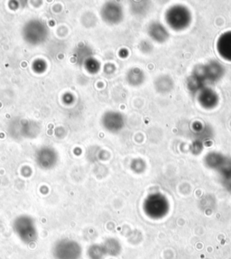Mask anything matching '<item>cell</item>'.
Wrapping results in <instances>:
<instances>
[{
    "mask_svg": "<svg viewBox=\"0 0 231 259\" xmlns=\"http://www.w3.org/2000/svg\"><path fill=\"white\" fill-rule=\"evenodd\" d=\"M15 233L24 244L31 245L38 238L37 228L33 218L27 215L17 217L13 223Z\"/></svg>",
    "mask_w": 231,
    "mask_h": 259,
    "instance_id": "obj_1",
    "label": "cell"
},
{
    "mask_svg": "<svg viewBox=\"0 0 231 259\" xmlns=\"http://www.w3.org/2000/svg\"><path fill=\"white\" fill-rule=\"evenodd\" d=\"M82 254L81 245L69 238L56 242L52 247V255L55 259H81Z\"/></svg>",
    "mask_w": 231,
    "mask_h": 259,
    "instance_id": "obj_2",
    "label": "cell"
},
{
    "mask_svg": "<svg viewBox=\"0 0 231 259\" xmlns=\"http://www.w3.org/2000/svg\"><path fill=\"white\" fill-rule=\"evenodd\" d=\"M47 26L37 19L27 22L23 28V36L26 42L30 45H40L43 43L48 37Z\"/></svg>",
    "mask_w": 231,
    "mask_h": 259,
    "instance_id": "obj_3",
    "label": "cell"
},
{
    "mask_svg": "<svg viewBox=\"0 0 231 259\" xmlns=\"http://www.w3.org/2000/svg\"><path fill=\"white\" fill-rule=\"evenodd\" d=\"M35 161L40 168L43 169H51L57 164L58 154L52 148H41L36 152Z\"/></svg>",
    "mask_w": 231,
    "mask_h": 259,
    "instance_id": "obj_4",
    "label": "cell"
},
{
    "mask_svg": "<svg viewBox=\"0 0 231 259\" xmlns=\"http://www.w3.org/2000/svg\"><path fill=\"white\" fill-rule=\"evenodd\" d=\"M101 17L107 24L116 25L122 20L123 10L121 6L116 2H108L102 7Z\"/></svg>",
    "mask_w": 231,
    "mask_h": 259,
    "instance_id": "obj_5",
    "label": "cell"
},
{
    "mask_svg": "<svg viewBox=\"0 0 231 259\" xmlns=\"http://www.w3.org/2000/svg\"><path fill=\"white\" fill-rule=\"evenodd\" d=\"M101 122L103 127L109 133H118L124 127V117L120 112L109 111L103 114Z\"/></svg>",
    "mask_w": 231,
    "mask_h": 259,
    "instance_id": "obj_6",
    "label": "cell"
},
{
    "mask_svg": "<svg viewBox=\"0 0 231 259\" xmlns=\"http://www.w3.org/2000/svg\"><path fill=\"white\" fill-rule=\"evenodd\" d=\"M101 246H102L103 250L105 252L106 255L116 256V255H120V251H121L120 243L116 238H107L105 241L101 243Z\"/></svg>",
    "mask_w": 231,
    "mask_h": 259,
    "instance_id": "obj_7",
    "label": "cell"
},
{
    "mask_svg": "<svg viewBox=\"0 0 231 259\" xmlns=\"http://www.w3.org/2000/svg\"><path fill=\"white\" fill-rule=\"evenodd\" d=\"M88 256L90 259H103L106 255L101 244H94L88 249Z\"/></svg>",
    "mask_w": 231,
    "mask_h": 259,
    "instance_id": "obj_8",
    "label": "cell"
},
{
    "mask_svg": "<svg viewBox=\"0 0 231 259\" xmlns=\"http://www.w3.org/2000/svg\"><path fill=\"white\" fill-rule=\"evenodd\" d=\"M85 63V67L90 73H96L99 69V65L98 61L95 60L93 58H89L84 62Z\"/></svg>",
    "mask_w": 231,
    "mask_h": 259,
    "instance_id": "obj_9",
    "label": "cell"
}]
</instances>
